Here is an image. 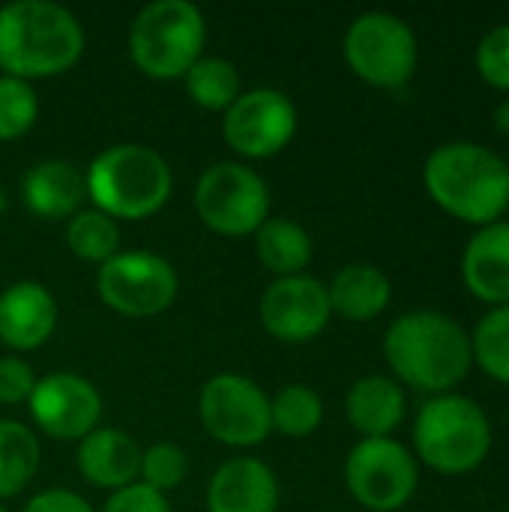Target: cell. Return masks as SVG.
Masks as SVG:
<instances>
[{"label": "cell", "mask_w": 509, "mask_h": 512, "mask_svg": "<svg viewBox=\"0 0 509 512\" xmlns=\"http://www.w3.org/2000/svg\"><path fill=\"white\" fill-rule=\"evenodd\" d=\"M384 357L399 384L429 396L453 393L474 366L471 333L438 309L399 315L387 327Z\"/></svg>", "instance_id": "cell-1"}, {"label": "cell", "mask_w": 509, "mask_h": 512, "mask_svg": "<svg viewBox=\"0 0 509 512\" xmlns=\"http://www.w3.org/2000/svg\"><path fill=\"white\" fill-rule=\"evenodd\" d=\"M84 27L60 3L12 0L0 6V72L36 81L69 72L84 54Z\"/></svg>", "instance_id": "cell-2"}, {"label": "cell", "mask_w": 509, "mask_h": 512, "mask_svg": "<svg viewBox=\"0 0 509 512\" xmlns=\"http://www.w3.org/2000/svg\"><path fill=\"white\" fill-rule=\"evenodd\" d=\"M429 198L465 225L486 228L509 210V165L495 150L474 141H450L423 165Z\"/></svg>", "instance_id": "cell-3"}, {"label": "cell", "mask_w": 509, "mask_h": 512, "mask_svg": "<svg viewBox=\"0 0 509 512\" xmlns=\"http://www.w3.org/2000/svg\"><path fill=\"white\" fill-rule=\"evenodd\" d=\"M87 198L114 222L156 216L174 192V174L162 153L147 144H111L84 171Z\"/></svg>", "instance_id": "cell-4"}, {"label": "cell", "mask_w": 509, "mask_h": 512, "mask_svg": "<svg viewBox=\"0 0 509 512\" xmlns=\"http://www.w3.org/2000/svg\"><path fill=\"white\" fill-rule=\"evenodd\" d=\"M489 414L468 396H432L414 420V459L444 477L477 471L492 453Z\"/></svg>", "instance_id": "cell-5"}, {"label": "cell", "mask_w": 509, "mask_h": 512, "mask_svg": "<svg viewBox=\"0 0 509 512\" xmlns=\"http://www.w3.org/2000/svg\"><path fill=\"white\" fill-rule=\"evenodd\" d=\"M204 42V12L189 0H153L129 24V57L156 81L183 78L204 57Z\"/></svg>", "instance_id": "cell-6"}, {"label": "cell", "mask_w": 509, "mask_h": 512, "mask_svg": "<svg viewBox=\"0 0 509 512\" xmlns=\"http://www.w3.org/2000/svg\"><path fill=\"white\" fill-rule=\"evenodd\" d=\"M345 63L351 72L381 90L405 87L420 63V45L408 21L390 12H363L345 30Z\"/></svg>", "instance_id": "cell-7"}, {"label": "cell", "mask_w": 509, "mask_h": 512, "mask_svg": "<svg viewBox=\"0 0 509 512\" xmlns=\"http://www.w3.org/2000/svg\"><path fill=\"white\" fill-rule=\"evenodd\" d=\"M192 204L210 231L246 237L270 219V186L243 162H213L201 171Z\"/></svg>", "instance_id": "cell-8"}, {"label": "cell", "mask_w": 509, "mask_h": 512, "mask_svg": "<svg viewBox=\"0 0 509 512\" xmlns=\"http://www.w3.org/2000/svg\"><path fill=\"white\" fill-rule=\"evenodd\" d=\"M180 291L174 264L147 249H120L96 273L99 300L123 318H156Z\"/></svg>", "instance_id": "cell-9"}, {"label": "cell", "mask_w": 509, "mask_h": 512, "mask_svg": "<svg viewBox=\"0 0 509 512\" xmlns=\"http://www.w3.org/2000/svg\"><path fill=\"white\" fill-rule=\"evenodd\" d=\"M420 483L414 453L396 438H363L345 459V486L369 512H399L411 504Z\"/></svg>", "instance_id": "cell-10"}, {"label": "cell", "mask_w": 509, "mask_h": 512, "mask_svg": "<svg viewBox=\"0 0 509 512\" xmlns=\"http://www.w3.org/2000/svg\"><path fill=\"white\" fill-rule=\"evenodd\" d=\"M198 417L210 438L225 447H258L273 435L270 396L246 375L219 372L198 393Z\"/></svg>", "instance_id": "cell-11"}, {"label": "cell", "mask_w": 509, "mask_h": 512, "mask_svg": "<svg viewBox=\"0 0 509 512\" xmlns=\"http://www.w3.org/2000/svg\"><path fill=\"white\" fill-rule=\"evenodd\" d=\"M297 135V108L276 87L243 90L222 114V138L243 159H270Z\"/></svg>", "instance_id": "cell-12"}, {"label": "cell", "mask_w": 509, "mask_h": 512, "mask_svg": "<svg viewBox=\"0 0 509 512\" xmlns=\"http://www.w3.org/2000/svg\"><path fill=\"white\" fill-rule=\"evenodd\" d=\"M27 408L36 429L54 441H81L99 429L102 420V396L96 384L75 372H51L36 378Z\"/></svg>", "instance_id": "cell-13"}, {"label": "cell", "mask_w": 509, "mask_h": 512, "mask_svg": "<svg viewBox=\"0 0 509 512\" xmlns=\"http://www.w3.org/2000/svg\"><path fill=\"white\" fill-rule=\"evenodd\" d=\"M258 315H261V327L273 339L300 345L318 339L327 330L333 309H330L327 285L309 273H297V276L273 279L267 285L258 303Z\"/></svg>", "instance_id": "cell-14"}, {"label": "cell", "mask_w": 509, "mask_h": 512, "mask_svg": "<svg viewBox=\"0 0 509 512\" xmlns=\"http://www.w3.org/2000/svg\"><path fill=\"white\" fill-rule=\"evenodd\" d=\"M279 498L273 468L255 456L222 462L207 483V512H276Z\"/></svg>", "instance_id": "cell-15"}, {"label": "cell", "mask_w": 509, "mask_h": 512, "mask_svg": "<svg viewBox=\"0 0 509 512\" xmlns=\"http://www.w3.org/2000/svg\"><path fill=\"white\" fill-rule=\"evenodd\" d=\"M57 330V300L33 279L0 291V342L12 351H36Z\"/></svg>", "instance_id": "cell-16"}, {"label": "cell", "mask_w": 509, "mask_h": 512, "mask_svg": "<svg viewBox=\"0 0 509 512\" xmlns=\"http://www.w3.org/2000/svg\"><path fill=\"white\" fill-rule=\"evenodd\" d=\"M75 465L90 486L105 492H120L138 483L141 447L129 432L114 426H99L78 441Z\"/></svg>", "instance_id": "cell-17"}, {"label": "cell", "mask_w": 509, "mask_h": 512, "mask_svg": "<svg viewBox=\"0 0 509 512\" xmlns=\"http://www.w3.org/2000/svg\"><path fill=\"white\" fill-rule=\"evenodd\" d=\"M21 201L24 207L39 216V219H72L84 198H87V186H84V174L66 162V159H39L33 162L24 174H21Z\"/></svg>", "instance_id": "cell-18"}, {"label": "cell", "mask_w": 509, "mask_h": 512, "mask_svg": "<svg viewBox=\"0 0 509 512\" xmlns=\"http://www.w3.org/2000/svg\"><path fill=\"white\" fill-rule=\"evenodd\" d=\"M462 282L480 300L509 306V222H492L480 228L462 252Z\"/></svg>", "instance_id": "cell-19"}, {"label": "cell", "mask_w": 509, "mask_h": 512, "mask_svg": "<svg viewBox=\"0 0 509 512\" xmlns=\"http://www.w3.org/2000/svg\"><path fill=\"white\" fill-rule=\"evenodd\" d=\"M405 408V390L390 375H363L345 396L348 423L360 432V438H393L405 420Z\"/></svg>", "instance_id": "cell-20"}, {"label": "cell", "mask_w": 509, "mask_h": 512, "mask_svg": "<svg viewBox=\"0 0 509 512\" xmlns=\"http://www.w3.org/2000/svg\"><path fill=\"white\" fill-rule=\"evenodd\" d=\"M333 315L345 321H375L387 312L393 285L375 264H348L327 285Z\"/></svg>", "instance_id": "cell-21"}, {"label": "cell", "mask_w": 509, "mask_h": 512, "mask_svg": "<svg viewBox=\"0 0 509 512\" xmlns=\"http://www.w3.org/2000/svg\"><path fill=\"white\" fill-rule=\"evenodd\" d=\"M252 237H255V255L261 267L270 270L276 279L306 273L315 246H312L309 231L300 222L285 219V216H270Z\"/></svg>", "instance_id": "cell-22"}, {"label": "cell", "mask_w": 509, "mask_h": 512, "mask_svg": "<svg viewBox=\"0 0 509 512\" xmlns=\"http://www.w3.org/2000/svg\"><path fill=\"white\" fill-rule=\"evenodd\" d=\"M39 438L21 420H0V504L21 495L39 471Z\"/></svg>", "instance_id": "cell-23"}, {"label": "cell", "mask_w": 509, "mask_h": 512, "mask_svg": "<svg viewBox=\"0 0 509 512\" xmlns=\"http://www.w3.org/2000/svg\"><path fill=\"white\" fill-rule=\"evenodd\" d=\"M183 84H186L189 99L198 108H204V111H222V114L243 93L237 66L231 60H225V57H207V54L183 75Z\"/></svg>", "instance_id": "cell-24"}, {"label": "cell", "mask_w": 509, "mask_h": 512, "mask_svg": "<svg viewBox=\"0 0 509 512\" xmlns=\"http://www.w3.org/2000/svg\"><path fill=\"white\" fill-rule=\"evenodd\" d=\"M66 246L75 258L102 267L120 252V225L102 210H78L66 222Z\"/></svg>", "instance_id": "cell-25"}, {"label": "cell", "mask_w": 509, "mask_h": 512, "mask_svg": "<svg viewBox=\"0 0 509 512\" xmlns=\"http://www.w3.org/2000/svg\"><path fill=\"white\" fill-rule=\"evenodd\" d=\"M324 423V402L306 384H288L270 399V426L285 438H309Z\"/></svg>", "instance_id": "cell-26"}, {"label": "cell", "mask_w": 509, "mask_h": 512, "mask_svg": "<svg viewBox=\"0 0 509 512\" xmlns=\"http://www.w3.org/2000/svg\"><path fill=\"white\" fill-rule=\"evenodd\" d=\"M471 354L492 381L509 387V306H495L480 318L471 336Z\"/></svg>", "instance_id": "cell-27"}, {"label": "cell", "mask_w": 509, "mask_h": 512, "mask_svg": "<svg viewBox=\"0 0 509 512\" xmlns=\"http://www.w3.org/2000/svg\"><path fill=\"white\" fill-rule=\"evenodd\" d=\"M39 120V96L30 81L0 75V141L24 138Z\"/></svg>", "instance_id": "cell-28"}, {"label": "cell", "mask_w": 509, "mask_h": 512, "mask_svg": "<svg viewBox=\"0 0 509 512\" xmlns=\"http://www.w3.org/2000/svg\"><path fill=\"white\" fill-rule=\"evenodd\" d=\"M186 477H189V456L180 444L159 441V444L141 450L138 483L150 486L159 495H168V492L180 489Z\"/></svg>", "instance_id": "cell-29"}, {"label": "cell", "mask_w": 509, "mask_h": 512, "mask_svg": "<svg viewBox=\"0 0 509 512\" xmlns=\"http://www.w3.org/2000/svg\"><path fill=\"white\" fill-rule=\"evenodd\" d=\"M474 63L489 87L509 93V24H498L480 39Z\"/></svg>", "instance_id": "cell-30"}, {"label": "cell", "mask_w": 509, "mask_h": 512, "mask_svg": "<svg viewBox=\"0 0 509 512\" xmlns=\"http://www.w3.org/2000/svg\"><path fill=\"white\" fill-rule=\"evenodd\" d=\"M36 387V375L18 354L0 357V405H27Z\"/></svg>", "instance_id": "cell-31"}, {"label": "cell", "mask_w": 509, "mask_h": 512, "mask_svg": "<svg viewBox=\"0 0 509 512\" xmlns=\"http://www.w3.org/2000/svg\"><path fill=\"white\" fill-rule=\"evenodd\" d=\"M102 512H171V504L165 495L153 492L144 483H132L120 492H111Z\"/></svg>", "instance_id": "cell-32"}, {"label": "cell", "mask_w": 509, "mask_h": 512, "mask_svg": "<svg viewBox=\"0 0 509 512\" xmlns=\"http://www.w3.org/2000/svg\"><path fill=\"white\" fill-rule=\"evenodd\" d=\"M21 512H96L90 501L75 495L72 489H45L36 492Z\"/></svg>", "instance_id": "cell-33"}, {"label": "cell", "mask_w": 509, "mask_h": 512, "mask_svg": "<svg viewBox=\"0 0 509 512\" xmlns=\"http://www.w3.org/2000/svg\"><path fill=\"white\" fill-rule=\"evenodd\" d=\"M492 123H495V129H498L501 135H507L509 138V96L495 105V111H492Z\"/></svg>", "instance_id": "cell-34"}, {"label": "cell", "mask_w": 509, "mask_h": 512, "mask_svg": "<svg viewBox=\"0 0 509 512\" xmlns=\"http://www.w3.org/2000/svg\"><path fill=\"white\" fill-rule=\"evenodd\" d=\"M0 512H9V510H6V507H3V504H0Z\"/></svg>", "instance_id": "cell-35"}]
</instances>
